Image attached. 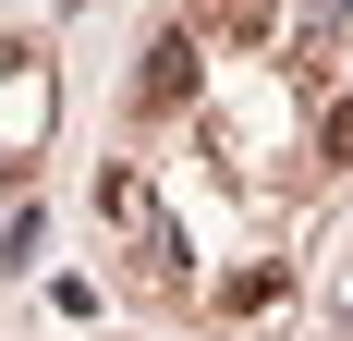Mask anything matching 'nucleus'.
<instances>
[{
  "mask_svg": "<svg viewBox=\"0 0 353 341\" xmlns=\"http://www.w3.org/2000/svg\"><path fill=\"white\" fill-rule=\"evenodd\" d=\"M134 98H146V110H183V98H195V37H183V25L159 37V49H146V73H134Z\"/></svg>",
  "mask_w": 353,
  "mask_h": 341,
  "instance_id": "1",
  "label": "nucleus"
},
{
  "mask_svg": "<svg viewBox=\"0 0 353 341\" xmlns=\"http://www.w3.org/2000/svg\"><path fill=\"white\" fill-rule=\"evenodd\" d=\"M208 25L219 37H268V0H208Z\"/></svg>",
  "mask_w": 353,
  "mask_h": 341,
  "instance_id": "2",
  "label": "nucleus"
},
{
  "mask_svg": "<svg viewBox=\"0 0 353 341\" xmlns=\"http://www.w3.org/2000/svg\"><path fill=\"white\" fill-rule=\"evenodd\" d=\"M341 159H353V98H341V110L317 122V170H341Z\"/></svg>",
  "mask_w": 353,
  "mask_h": 341,
  "instance_id": "3",
  "label": "nucleus"
}]
</instances>
